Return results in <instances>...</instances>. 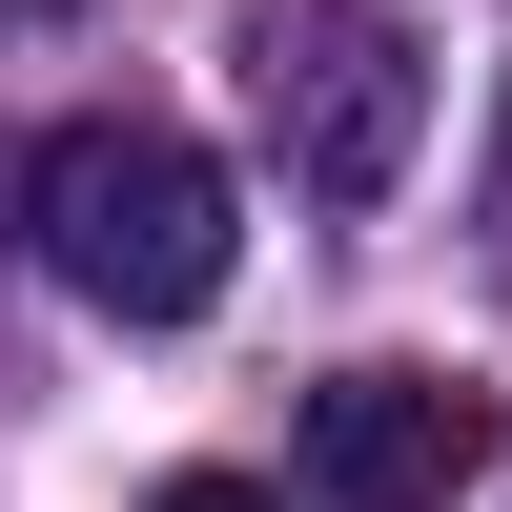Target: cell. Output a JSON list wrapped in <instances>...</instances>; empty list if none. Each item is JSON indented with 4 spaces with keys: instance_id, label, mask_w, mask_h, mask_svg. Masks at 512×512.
I'll use <instances>...</instances> for the list:
<instances>
[{
    "instance_id": "cell-1",
    "label": "cell",
    "mask_w": 512,
    "mask_h": 512,
    "mask_svg": "<svg viewBox=\"0 0 512 512\" xmlns=\"http://www.w3.org/2000/svg\"><path fill=\"white\" fill-rule=\"evenodd\" d=\"M21 226H41V267L103 328H185V308H226V267H246V205H226V164H205L185 123H62V144L21 164Z\"/></svg>"
},
{
    "instance_id": "cell-2",
    "label": "cell",
    "mask_w": 512,
    "mask_h": 512,
    "mask_svg": "<svg viewBox=\"0 0 512 512\" xmlns=\"http://www.w3.org/2000/svg\"><path fill=\"white\" fill-rule=\"evenodd\" d=\"M246 103H267L287 185L369 205V185H410V144H431V41H410L390 0H246Z\"/></svg>"
},
{
    "instance_id": "cell-3",
    "label": "cell",
    "mask_w": 512,
    "mask_h": 512,
    "mask_svg": "<svg viewBox=\"0 0 512 512\" xmlns=\"http://www.w3.org/2000/svg\"><path fill=\"white\" fill-rule=\"evenodd\" d=\"M492 472V390H451V369H328L308 390V492L328 512H451Z\"/></svg>"
},
{
    "instance_id": "cell-4",
    "label": "cell",
    "mask_w": 512,
    "mask_h": 512,
    "mask_svg": "<svg viewBox=\"0 0 512 512\" xmlns=\"http://www.w3.org/2000/svg\"><path fill=\"white\" fill-rule=\"evenodd\" d=\"M144 512H287V492H246V472H164Z\"/></svg>"
}]
</instances>
